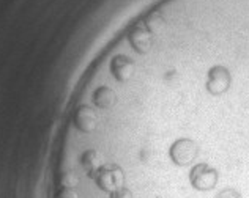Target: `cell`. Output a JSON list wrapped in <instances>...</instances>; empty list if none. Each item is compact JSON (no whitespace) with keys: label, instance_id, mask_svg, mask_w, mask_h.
Here are the masks:
<instances>
[{"label":"cell","instance_id":"cell-5","mask_svg":"<svg viewBox=\"0 0 249 198\" xmlns=\"http://www.w3.org/2000/svg\"><path fill=\"white\" fill-rule=\"evenodd\" d=\"M156 198H164V197H156Z\"/></svg>","mask_w":249,"mask_h":198},{"label":"cell","instance_id":"cell-4","mask_svg":"<svg viewBox=\"0 0 249 198\" xmlns=\"http://www.w3.org/2000/svg\"><path fill=\"white\" fill-rule=\"evenodd\" d=\"M109 198H133V192H131V189L123 186L120 189L114 190V192H110Z\"/></svg>","mask_w":249,"mask_h":198},{"label":"cell","instance_id":"cell-1","mask_svg":"<svg viewBox=\"0 0 249 198\" xmlns=\"http://www.w3.org/2000/svg\"><path fill=\"white\" fill-rule=\"evenodd\" d=\"M199 156V145L189 137H180L172 142L169 148V157L178 167H189Z\"/></svg>","mask_w":249,"mask_h":198},{"label":"cell","instance_id":"cell-2","mask_svg":"<svg viewBox=\"0 0 249 198\" xmlns=\"http://www.w3.org/2000/svg\"><path fill=\"white\" fill-rule=\"evenodd\" d=\"M219 180L218 170L213 168L212 165H208L207 162H199L189 171V182L196 190L200 192H207L216 187Z\"/></svg>","mask_w":249,"mask_h":198},{"label":"cell","instance_id":"cell-3","mask_svg":"<svg viewBox=\"0 0 249 198\" xmlns=\"http://www.w3.org/2000/svg\"><path fill=\"white\" fill-rule=\"evenodd\" d=\"M214 198H241L240 192L237 189H233V187H226V189H222L219 190L218 194H216Z\"/></svg>","mask_w":249,"mask_h":198}]
</instances>
